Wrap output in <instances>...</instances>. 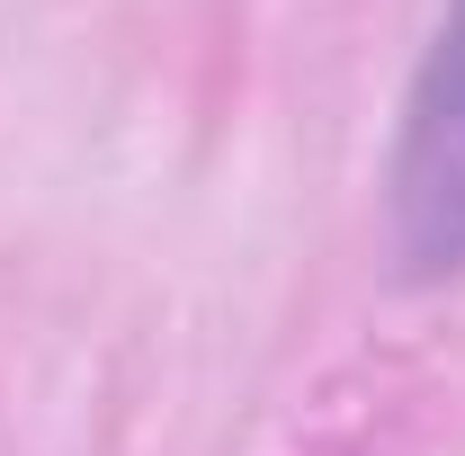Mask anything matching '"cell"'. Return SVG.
<instances>
[{
	"instance_id": "obj_1",
	"label": "cell",
	"mask_w": 465,
	"mask_h": 456,
	"mask_svg": "<svg viewBox=\"0 0 465 456\" xmlns=\"http://www.w3.org/2000/svg\"><path fill=\"white\" fill-rule=\"evenodd\" d=\"M385 224L411 278L465 269V0L448 9L439 45L411 81L394 179H385Z\"/></svg>"
}]
</instances>
